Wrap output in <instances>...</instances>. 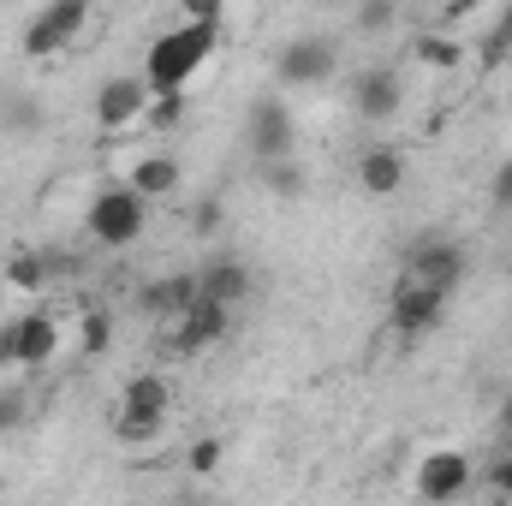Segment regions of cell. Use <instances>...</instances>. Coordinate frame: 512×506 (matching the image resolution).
<instances>
[{"instance_id":"1","label":"cell","mask_w":512,"mask_h":506,"mask_svg":"<svg viewBox=\"0 0 512 506\" xmlns=\"http://www.w3.org/2000/svg\"><path fill=\"white\" fill-rule=\"evenodd\" d=\"M215 54V24H179V30H161L149 60H143V84L149 96H167V90H185L191 72Z\"/></svg>"},{"instance_id":"2","label":"cell","mask_w":512,"mask_h":506,"mask_svg":"<svg viewBox=\"0 0 512 506\" xmlns=\"http://www.w3.org/2000/svg\"><path fill=\"white\" fill-rule=\"evenodd\" d=\"M405 280L429 286L435 298H453V286L465 280V245L459 239H441V233H423L411 256H405Z\"/></svg>"},{"instance_id":"3","label":"cell","mask_w":512,"mask_h":506,"mask_svg":"<svg viewBox=\"0 0 512 506\" xmlns=\"http://www.w3.org/2000/svg\"><path fill=\"white\" fill-rule=\"evenodd\" d=\"M84 227H90V239H96V245L120 251V245H131V239L143 233V197H137L131 185H108V191H96V203H90Z\"/></svg>"},{"instance_id":"4","label":"cell","mask_w":512,"mask_h":506,"mask_svg":"<svg viewBox=\"0 0 512 506\" xmlns=\"http://www.w3.org/2000/svg\"><path fill=\"white\" fill-rule=\"evenodd\" d=\"M0 352H6V364L36 370V364H48L60 352V322L42 316V310H30V316H18V322L0 328Z\"/></svg>"},{"instance_id":"5","label":"cell","mask_w":512,"mask_h":506,"mask_svg":"<svg viewBox=\"0 0 512 506\" xmlns=\"http://www.w3.org/2000/svg\"><path fill=\"white\" fill-rule=\"evenodd\" d=\"M84 18H90V6H84V0H48V6L24 24V54H30V60L60 54V48L84 30Z\"/></svg>"},{"instance_id":"6","label":"cell","mask_w":512,"mask_h":506,"mask_svg":"<svg viewBox=\"0 0 512 506\" xmlns=\"http://www.w3.org/2000/svg\"><path fill=\"white\" fill-rule=\"evenodd\" d=\"M334 66H340V48H334L328 36H298V42H286L280 60H274L280 84H292V90H304V84H328Z\"/></svg>"},{"instance_id":"7","label":"cell","mask_w":512,"mask_h":506,"mask_svg":"<svg viewBox=\"0 0 512 506\" xmlns=\"http://www.w3.org/2000/svg\"><path fill=\"white\" fill-rule=\"evenodd\" d=\"M352 108H358V120H370V126L399 120V108H405V84H399V72H393V66H370V72H358V78H352Z\"/></svg>"},{"instance_id":"8","label":"cell","mask_w":512,"mask_h":506,"mask_svg":"<svg viewBox=\"0 0 512 506\" xmlns=\"http://www.w3.org/2000/svg\"><path fill=\"white\" fill-rule=\"evenodd\" d=\"M465 489H471V459H465V453L441 447V453H429V459L417 465V495H423V501L447 506V501H459Z\"/></svg>"},{"instance_id":"9","label":"cell","mask_w":512,"mask_h":506,"mask_svg":"<svg viewBox=\"0 0 512 506\" xmlns=\"http://www.w3.org/2000/svg\"><path fill=\"white\" fill-rule=\"evenodd\" d=\"M251 155L256 167H268V161H292V114H286V102H256L251 108Z\"/></svg>"},{"instance_id":"10","label":"cell","mask_w":512,"mask_h":506,"mask_svg":"<svg viewBox=\"0 0 512 506\" xmlns=\"http://www.w3.org/2000/svg\"><path fill=\"white\" fill-rule=\"evenodd\" d=\"M441 310H447V298H435V292L417 286V280H399V286L387 292V316H393L399 334H429V328L441 322Z\"/></svg>"},{"instance_id":"11","label":"cell","mask_w":512,"mask_h":506,"mask_svg":"<svg viewBox=\"0 0 512 506\" xmlns=\"http://www.w3.org/2000/svg\"><path fill=\"white\" fill-rule=\"evenodd\" d=\"M197 286H203V298H209V304H221V310L245 304V298L256 292L251 268H245L239 256H215V262H203V268H197Z\"/></svg>"},{"instance_id":"12","label":"cell","mask_w":512,"mask_h":506,"mask_svg":"<svg viewBox=\"0 0 512 506\" xmlns=\"http://www.w3.org/2000/svg\"><path fill=\"white\" fill-rule=\"evenodd\" d=\"M143 108H149V84H143V78H108V84L96 90V120L108 131L131 126Z\"/></svg>"},{"instance_id":"13","label":"cell","mask_w":512,"mask_h":506,"mask_svg":"<svg viewBox=\"0 0 512 506\" xmlns=\"http://www.w3.org/2000/svg\"><path fill=\"white\" fill-rule=\"evenodd\" d=\"M215 340H227V310H221V304H209V298H197V304L179 316L173 352H203V346H215Z\"/></svg>"},{"instance_id":"14","label":"cell","mask_w":512,"mask_h":506,"mask_svg":"<svg viewBox=\"0 0 512 506\" xmlns=\"http://www.w3.org/2000/svg\"><path fill=\"white\" fill-rule=\"evenodd\" d=\"M197 298H203L197 274H167V280L143 286V310H149V316H185V310H191Z\"/></svg>"},{"instance_id":"15","label":"cell","mask_w":512,"mask_h":506,"mask_svg":"<svg viewBox=\"0 0 512 506\" xmlns=\"http://www.w3.org/2000/svg\"><path fill=\"white\" fill-rule=\"evenodd\" d=\"M358 179H364L370 197H393L399 179H405V155H399V149H370V155L358 161Z\"/></svg>"},{"instance_id":"16","label":"cell","mask_w":512,"mask_h":506,"mask_svg":"<svg viewBox=\"0 0 512 506\" xmlns=\"http://www.w3.org/2000/svg\"><path fill=\"white\" fill-rule=\"evenodd\" d=\"M137 197H167L173 185H179V161H167V155H143L137 167H131V179H126Z\"/></svg>"},{"instance_id":"17","label":"cell","mask_w":512,"mask_h":506,"mask_svg":"<svg viewBox=\"0 0 512 506\" xmlns=\"http://www.w3.org/2000/svg\"><path fill=\"white\" fill-rule=\"evenodd\" d=\"M120 411H149V417H167V381L161 376H131L126 381V405Z\"/></svg>"},{"instance_id":"18","label":"cell","mask_w":512,"mask_h":506,"mask_svg":"<svg viewBox=\"0 0 512 506\" xmlns=\"http://www.w3.org/2000/svg\"><path fill=\"white\" fill-rule=\"evenodd\" d=\"M411 48H417V60H423V66H435V72H453V66L465 60V48H459L453 36H441V30H423Z\"/></svg>"},{"instance_id":"19","label":"cell","mask_w":512,"mask_h":506,"mask_svg":"<svg viewBox=\"0 0 512 506\" xmlns=\"http://www.w3.org/2000/svg\"><path fill=\"white\" fill-rule=\"evenodd\" d=\"M256 179H262V191H274V197H304V185H310V173H304L298 161H268V167H256Z\"/></svg>"},{"instance_id":"20","label":"cell","mask_w":512,"mask_h":506,"mask_svg":"<svg viewBox=\"0 0 512 506\" xmlns=\"http://www.w3.org/2000/svg\"><path fill=\"white\" fill-rule=\"evenodd\" d=\"M167 429V417H149V411H120L114 417V441L120 447H143V441H155Z\"/></svg>"},{"instance_id":"21","label":"cell","mask_w":512,"mask_h":506,"mask_svg":"<svg viewBox=\"0 0 512 506\" xmlns=\"http://www.w3.org/2000/svg\"><path fill=\"white\" fill-rule=\"evenodd\" d=\"M6 280H12L18 292H42V286H48V262H42V251H18L12 262H6Z\"/></svg>"},{"instance_id":"22","label":"cell","mask_w":512,"mask_h":506,"mask_svg":"<svg viewBox=\"0 0 512 506\" xmlns=\"http://www.w3.org/2000/svg\"><path fill=\"white\" fill-rule=\"evenodd\" d=\"M78 346H84L90 358H102V352L114 346V316H108V310H90V316L78 322Z\"/></svg>"},{"instance_id":"23","label":"cell","mask_w":512,"mask_h":506,"mask_svg":"<svg viewBox=\"0 0 512 506\" xmlns=\"http://www.w3.org/2000/svg\"><path fill=\"white\" fill-rule=\"evenodd\" d=\"M179 114H185V90H167V96H149V108H143V120L155 131H173L179 126Z\"/></svg>"},{"instance_id":"24","label":"cell","mask_w":512,"mask_h":506,"mask_svg":"<svg viewBox=\"0 0 512 506\" xmlns=\"http://www.w3.org/2000/svg\"><path fill=\"white\" fill-rule=\"evenodd\" d=\"M477 54H483L489 66H501V60H507V54H512V6H507V12H501V24H489V36L477 42Z\"/></svg>"},{"instance_id":"25","label":"cell","mask_w":512,"mask_h":506,"mask_svg":"<svg viewBox=\"0 0 512 506\" xmlns=\"http://www.w3.org/2000/svg\"><path fill=\"white\" fill-rule=\"evenodd\" d=\"M6 126H18V131H36V126H42V108H36L30 96H12V102H6Z\"/></svg>"},{"instance_id":"26","label":"cell","mask_w":512,"mask_h":506,"mask_svg":"<svg viewBox=\"0 0 512 506\" xmlns=\"http://www.w3.org/2000/svg\"><path fill=\"white\" fill-rule=\"evenodd\" d=\"M399 12L387 6V0H370V6H358V30H387Z\"/></svg>"},{"instance_id":"27","label":"cell","mask_w":512,"mask_h":506,"mask_svg":"<svg viewBox=\"0 0 512 506\" xmlns=\"http://www.w3.org/2000/svg\"><path fill=\"white\" fill-rule=\"evenodd\" d=\"M215 465H221V441H191V471L209 477Z\"/></svg>"},{"instance_id":"28","label":"cell","mask_w":512,"mask_h":506,"mask_svg":"<svg viewBox=\"0 0 512 506\" xmlns=\"http://www.w3.org/2000/svg\"><path fill=\"white\" fill-rule=\"evenodd\" d=\"M489 197H495V209H512V155L495 167V185H489Z\"/></svg>"},{"instance_id":"29","label":"cell","mask_w":512,"mask_h":506,"mask_svg":"<svg viewBox=\"0 0 512 506\" xmlns=\"http://www.w3.org/2000/svg\"><path fill=\"white\" fill-rule=\"evenodd\" d=\"M0 423H6V429L24 423V393H0Z\"/></svg>"},{"instance_id":"30","label":"cell","mask_w":512,"mask_h":506,"mask_svg":"<svg viewBox=\"0 0 512 506\" xmlns=\"http://www.w3.org/2000/svg\"><path fill=\"white\" fill-rule=\"evenodd\" d=\"M489 483H495V489H501V495H512V459H501V465H495V471H489Z\"/></svg>"},{"instance_id":"31","label":"cell","mask_w":512,"mask_h":506,"mask_svg":"<svg viewBox=\"0 0 512 506\" xmlns=\"http://www.w3.org/2000/svg\"><path fill=\"white\" fill-rule=\"evenodd\" d=\"M501 435H512V393L501 399Z\"/></svg>"},{"instance_id":"32","label":"cell","mask_w":512,"mask_h":506,"mask_svg":"<svg viewBox=\"0 0 512 506\" xmlns=\"http://www.w3.org/2000/svg\"><path fill=\"white\" fill-rule=\"evenodd\" d=\"M0 370H6V352H0Z\"/></svg>"},{"instance_id":"33","label":"cell","mask_w":512,"mask_h":506,"mask_svg":"<svg viewBox=\"0 0 512 506\" xmlns=\"http://www.w3.org/2000/svg\"><path fill=\"white\" fill-rule=\"evenodd\" d=\"M0 435H6V423H0Z\"/></svg>"}]
</instances>
